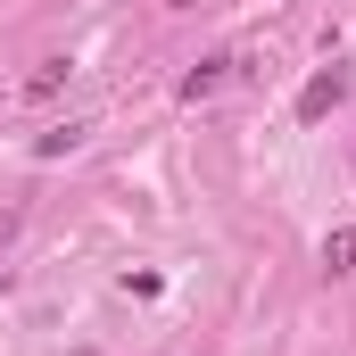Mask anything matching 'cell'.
<instances>
[{"label":"cell","instance_id":"3","mask_svg":"<svg viewBox=\"0 0 356 356\" xmlns=\"http://www.w3.org/2000/svg\"><path fill=\"white\" fill-rule=\"evenodd\" d=\"M216 83H224V58H207V67H191V75H182V99H207Z\"/></svg>","mask_w":356,"mask_h":356},{"label":"cell","instance_id":"2","mask_svg":"<svg viewBox=\"0 0 356 356\" xmlns=\"http://www.w3.org/2000/svg\"><path fill=\"white\" fill-rule=\"evenodd\" d=\"M323 266H332V273H356V224L323 232Z\"/></svg>","mask_w":356,"mask_h":356},{"label":"cell","instance_id":"1","mask_svg":"<svg viewBox=\"0 0 356 356\" xmlns=\"http://www.w3.org/2000/svg\"><path fill=\"white\" fill-rule=\"evenodd\" d=\"M340 99H348V67H323V75H315V83L298 91V116H307V124H315V116H332V108H340Z\"/></svg>","mask_w":356,"mask_h":356}]
</instances>
